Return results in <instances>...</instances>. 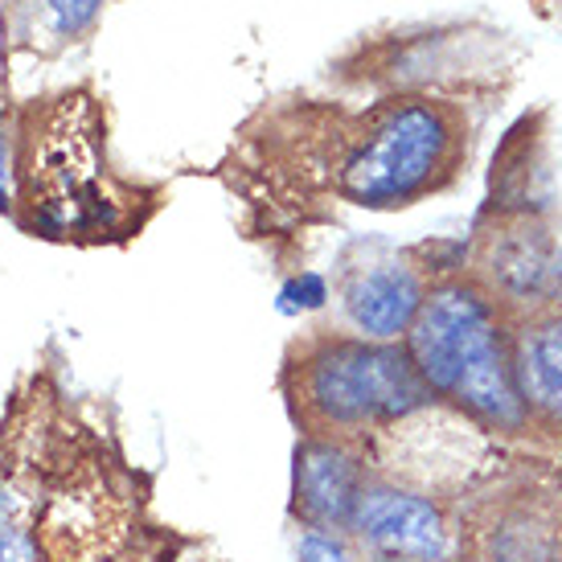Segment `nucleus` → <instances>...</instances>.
I'll return each instance as SVG.
<instances>
[{
  "label": "nucleus",
  "mask_w": 562,
  "mask_h": 562,
  "mask_svg": "<svg viewBox=\"0 0 562 562\" xmlns=\"http://www.w3.org/2000/svg\"><path fill=\"white\" fill-rule=\"evenodd\" d=\"M366 497V472L358 456L341 443L313 439L296 452V509L316 530H341L353 526V517Z\"/></svg>",
  "instance_id": "6"
},
{
  "label": "nucleus",
  "mask_w": 562,
  "mask_h": 562,
  "mask_svg": "<svg viewBox=\"0 0 562 562\" xmlns=\"http://www.w3.org/2000/svg\"><path fill=\"white\" fill-rule=\"evenodd\" d=\"M300 562H349L345 547L337 538H328L321 530H308L300 538Z\"/></svg>",
  "instance_id": "11"
},
{
  "label": "nucleus",
  "mask_w": 562,
  "mask_h": 562,
  "mask_svg": "<svg viewBox=\"0 0 562 562\" xmlns=\"http://www.w3.org/2000/svg\"><path fill=\"white\" fill-rule=\"evenodd\" d=\"M345 308L349 321L374 337V341H391L403 328L415 325V316L423 308V288L415 280V271L403 263H374L370 271H361L345 288Z\"/></svg>",
  "instance_id": "7"
},
{
  "label": "nucleus",
  "mask_w": 562,
  "mask_h": 562,
  "mask_svg": "<svg viewBox=\"0 0 562 562\" xmlns=\"http://www.w3.org/2000/svg\"><path fill=\"white\" fill-rule=\"evenodd\" d=\"M99 4L103 0H42V9H46L49 25H54L58 37H75V33L87 30L94 13H99Z\"/></svg>",
  "instance_id": "9"
},
{
  "label": "nucleus",
  "mask_w": 562,
  "mask_h": 562,
  "mask_svg": "<svg viewBox=\"0 0 562 562\" xmlns=\"http://www.w3.org/2000/svg\"><path fill=\"white\" fill-rule=\"evenodd\" d=\"M514 378L526 411L547 423H562V316L521 333Z\"/></svg>",
  "instance_id": "8"
},
{
  "label": "nucleus",
  "mask_w": 562,
  "mask_h": 562,
  "mask_svg": "<svg viewBox=\"0 0 562 562\" xmlns=\"http://www.w3.org/2000/svg\"><path fill=\"white\" fill-rule=\"evenodd\" d=\"M431 386L423 382L411 353L394 345L333 341L300 366V406L321 427H366L398 423L427 403Z\"/></svg>",
  "instance_id": "3"
},
{
  "label": "nucleus",
  "mask_w": 562,
  "mask_h": 562,
  "mask_svg": "<svg viewBox=\"0 0 562 562\" xmlns=\"http://www.w3.org/2000/svg\"><path fill=\"white\" fill-rule=\"evenodd\" d=\"M456 127L436 103H403L378 124L341 165V193L358 205H403L452 172Z\"/></svg>",
  "instance_id": "4"
},
{
  "label": "nucleus",
  "mask_w": 562,
  "mask_h": 562,
  "mask_svg": "<svg viewBox=\"0 0 562 562\" xmlns=\"http://www.w3.org/2000/svg\"><path fill=\"white\" fill-rule=\"evenodd\" d=\"M353 530L391 559L439 562L452 550L439 509L427 497H411V493H382V488L366 493Z\"/></svg>",
  "instance_id": "5"
},
{
  "label": "nucleus",
  "mask_w": 562,
  "mask_h": 562,
  "mask_svg": "<svg viewBox=\"0 0 562 562\" xmlns=\"http://www.w3.org/2000/svg\"><path fill=\"white\" fill-rule=\"evenodd\" d=\"M325 300H328L325 280H321L316 271H304V276H296V280L283 283V292H280V313H288V316L313 313V308H321Z\"/></svg>",
  "instance_id": "10"
},
{
  "label": "nucleus",
  "mask_w": 562,
  "mask_h": 562,
  "mask_svg": "<svg viewBox=\"0 0 562 562\" xmlns=\"http://www.w3.org/2000/svg\"><path fill=\"white\" fill-rule=\"evenodd\" d=\"M0 562H33L30 542L21 538V530H13V521L0 514Z\"/></svg>",
  "instance_id": "12"
},
{
  "label": "nucleus",
  "mask_w": 562,
  "mask_h": 562,
  "mask_svg": "<svg viewBox=\"0 0 562 562\" xmlns=\"http://www.w3.org/2000/svg\"><path fill=\"white\" fill-rule=\"evenodd\" d=\"M25 205L49 235H103L124 218L111 193L91 103L75 94L49 111L25 144Z\"/></svg>",
  "instance_id": "2"
},
{
  "label": "nucleus",
  "mask_w": 562,
  "mask_h": 562,
  "mask_svg": "<svg viewBox=\"0 0 562 562\" xmlns=\"http://www.w3.org/2000/svg\"><path fill=\"white\" fill-rule=\"evenodd\" d=\"M411 361L431 391L452 398L488 427L514 431L530 415L493 308L464 283L439 288L423 300L411 325Z\"/></svg>",
  "instance_id": "1"
}]
</instances>
